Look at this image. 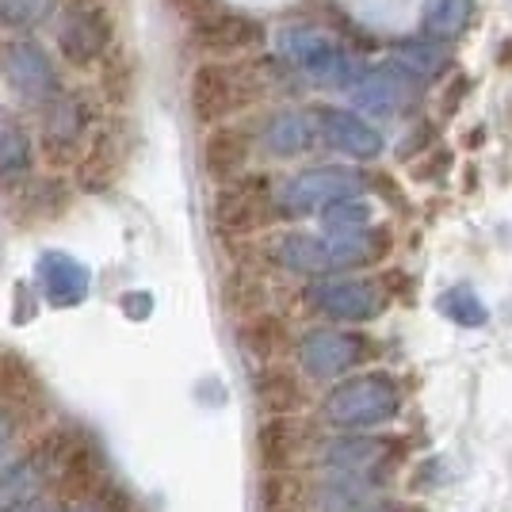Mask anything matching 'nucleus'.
<instances>
[{
    "instance_id": "f257e3e1",
    "label": "nucleus",
    "mask_w": 512,
    "mask_h": 512,
    "mask_svg": "<svg viewBox=\"0 0 512 512\" xmlns=\"http://www.w3.org/2000/svg\"><path fill=\"white\" fill-rule=\"evenodd\" d=\"M276 218H279L276 188H272L268 176L241 172L234 180L218 184L211 203V222L226 241H249L260 230H268Z\"/></svg>"
},
{
    "instance_id": "f03ea898",
    "label": "nucleus",
    "mask_w": 512,
    "mask_h": 512,
    "mask_svg": "<svg viewBox=\"0 0 512 512\" xmlns=\"http://www.w3.org/2000/svg\"><path fill=\"white\" fill-rule=\"evenodd\" d=\"M253 96H260V85H253V69H234L222 58L199 65L192 73V85H188V104H192L195 123H203V127L226 123Z\"/></svg>"
},
{
    "instance_id": "7ed1b4c3",
    "label": "nucleus",
    "mask_w": 512,
    "mask_h": 512,
    "mask_svg": "<svg viewBox=\"0 0 512 512\" xmlns=\"http://www.w3.org/2000/svg\"><path fill=\"white\" fill-rule=\"evenodd\" d=\"M0 81L31 107H46L62 92V73L35 39H0Z\"/></svg>"
},
{
    "instance_id": "20e7f679",
    "label": "nucleus",
    "mask_w": 512,
    "mask_h": 512,
    "mask_svg": "<svg viewBox=\"0 0 512 512\" xmlns=\"http://www.w3.org/2000/svg\"><path fill=\"white\" fill-rule=\"evenodd\" d=\"M96 123V107L85 88H62L50 104L43 107V127H39V150L62 165L69 157L85 150L88 134Z\"/></svg>"
},
{
    "instance_id": "39448f33",
    "label": "nucleus",
    "mask_w": 512,
    "mask_h": 512,
    "mask_svg": "<svg viewBox=\"0 0 512 512\" xmlns=\"http://www.w3.org/2000/svg\"><path fill=\"white\" fill-rule=\"evenodd\" d=\"M111 12L104 0H69L62 8V27H58V54L73 69L100 65L111 50Z\"/></svg>"
},
{
    "instance_id": "423d86ee",
    "label": "nucleus",
    "mask_w": 512,
    "mask_h": 512,
    "mask_svg": "<svg viewBox=\"0 0 512 512\" xmlns=\"http://www.w3.org/2000/svg\"><path fill=\"white\" fill-rule=\"evenodd\" d=\"M279 50L299 65L302 73H310L321 85H348L360 77V65L352 54H344L318 27H283L279 31Z\"/></svg>"
},
{
    "instance_id": "0eeeda50",
    "label": "nucleus",
    "mask_w": 512,
    "mask_h": 512,
    "mask_svg": "<svg viewBox=\"0 0 512 512\" xmlns=\"http://www.w3.org/2000/svg\"><path fill=\"white\" fill-rule=\"evenodd\" d=\"M253 402L264 417L283 413H306L310 406V383L291 360H272L253 367Z\"/></svg>"
},
{
    "instance_id": "6e6552de",
    "label": "nucleus",
    "mask_w": 512,
    "mask_h": 512,
    "mask_svg": "<svg viewBox=\"0 0 512 512\" xmlns=\"http://www.w3.org/2000/svg\"><path fill=\"white\" fill-rule=\"evenodd\" d=\"M352 192H356V172L325 165V169H310L295 180H287L283 192L276 195V207L283 214H306L314 207H325V203L348 199Z\"/></svg>"
},
{
    "instance_id": "1a4fd4ad",
    "label": "nucleus",
    "mask_w": 512,
    "mask_h": 512,
    "mask_svg": "<svg viewBox=\"0 0 512 512\" xmlns=\"http://www.w3.org/2000/svg\"><path fill=\"white\" fill-rule=\"evenodd\" d=\"M306 448H310V428L302 421V413L264 417L260 428H256V459H260V470L299 467Z\"/></svg>"
},
{
    "instance_id": "9d476101",
    "label": "nucleus",
    "mask_w": 512,
    "mask_h": 512,
    "mask_svg": "<svg viewBox=\"0 0 512 512\" xmlns=\"http://www.w3.org/2000/svg\"><path fill=\"white\" fill-rule=\"evenodd\" d=\"M417 77H409L402 65L386 62L375 69H360V77L352 81V100L371 111V115H394L413 100Z\"/></svg>"
},
{
    "instance_id": "9b49d317",
    "label": "nucleus",
    "mask_w": 512,
    "mask_h": 512,
    "mask_svg": "<svg viewBox=\"0 0 512 512\" xmlns=\"http://www.w3.org/2000/svg\"><path fill=\"white\" fill-rule=\"evenodd\" d=\"M237 344H241V356L253 363H272V360H291L295 352V329L287 314L279 310H260L253 318L237 321Z\"/></svg>"
},
{
    "instance_id": "f8f14e48",
    "label": "nucleus",
    "mask_w": 512,
    "mask_h": 512,
    "mask_svg": "<svg viewBox=\"0 0 512 512\" xmlns=\"http://www.w3.org/2000/svg\"><path fill=\"white\" fill-rule=\"evenodd\" d=\"M260 39H264V27L260 23L241 16V12H222V8L192 27V43L207 58H237V54L260 46Z\"/></svg>"
},
{
    "instance_id": "ddd939ff",
    "label": "nucleus",
    "mask_w": 512,
    "mask_h": 512,
    "mask_svg": "<svg viewBox=\"0 0 512 512\" xmlns=\"http://www.w3.org/2000/svg\"><path fill=\"white\" fill-rule=\"evenodd\" d=\"M123 161H127V146H123L119 130L104 127L88 134L85 150L77 153V188L81 192H107L119 180Z\"/></svg>"
},
{
    "instance_id": "4468645a",
    "label": "nucleus",
    "mask_w": 512,
    "mask_h": 512,
    "mask_svg": "<svg viewBox=\"0 0 512 512\" xmlns=\"http://www.w3.org/2000/svg\"><path fill=\"white\" fill-rule=\"evenodd\" d=\"M314 119H318L321 138H325L333 150L348 153V157H356V161H371V157L383 153V134L371 127V123H363L360 115L344 111V107H318Z\"/></svg>"
},
{
    "instance_id": "2eb2a0df",
    "label": "nucleus",
    "mask_w": 512,
    "mask_h": 512,
    "mask_svg": "<svg viewBox=\"0 0 512 512\" xmlns=\"http://www.w3.org/2000/svg\"><path fill=\"white\" fill-rule=\"evenodd\" d=\"M253 157V138L249 130L234 127V123H218L211 127L207 142H203V172L211 176L214 184H226L249 169Z\"/></svg>"
},
{
    "instance_id": "dca6fc26",
    "label": "nucleus",
    "mask_w": 512,
    "mask_h": 512,
    "mask_svg": "<svg viewBox=\"0 0 512 512\" xmlns=\"http://www.w3.org/2000/svg\"><path fill=\"white\" fill-rule=\"evenodd\" d=\"M39 287L50 306H77L88 295V268L69 253L39 256Z\"/></svg>"
},
{
    "instance_id": "f3484780",
    "label": "nucleus",
    "mask_w": 512,
    "mask_h": 512,
    "mask_svg": "<svg viewBox=\"0 0 512 512\" xmlns=\"http://www.w3.org/2000/svg\"><path fill=\"white\" fill-rule=\"evenodd\" d=\"M35 172V146L23 127H0V192H16L31 184Z\"/></svg>"
},
{
    "instance_id": "a211bd4d",
    "label": "nucleus",
    "mask_w": 512,
    "mask_h": 512,
    "mask_svg": "<svg viewBox=\"0 0 512 512\" xmlns=\"http://www.w3.org/2000/svg\"><path fill=\"white\" fill-rule=\"evenodd\" d=\"M222 302L234 314V321L253 318L260 310H272V287L256 268H237L222 283Z\"/></svg>"
},
{
    "instance_id": "6ab92c4d",
    "label": "nucleus",
    "mask_w": 512,
    "mask_h": 512,
    "mask_svg": "<svg viewBox=\"0 0 512 512\" xmlns=\"http://www.w3.org/2000/svg\"><path fill=\"white\" fill-rule=\"evenodd\" d=\"M306 505H310V490L299 467L260 474V512H306Z\"/></svg>"
},
{
    "instance_id": "aec40b11",
    "label": "nucleus",
    "mask_w": 512,
    "mask_h": 512,
    "mask_svg": "<svg viewBox=\"0 0 512 512\" xmlns=\"http://www.w3.org/2000/svg\"><path fill=\"white\" fill-rule=\"evenodd\" d=\"M310 134L314 130L306 123V115H299V111H279V115H272L264 123L260 142H264V150L272 153V157H299L310 146Z\"/></svg>"
},
{
    "instance_id": "412c9836",
    "label": "nucleus",
    "mask_w": 512,
    "mask_h": 512,
    "mask_svg": "<svg viewBox=\"0 0 512 512\" xmlns=\"http://www.w3.org/2000/svg\"><path fill=\"white\" fill-rule=\"evenodd\" d=\"M50 478V463L43 455H27L16 463H0V509L12 505L16 497L31 490H43V482Z\"/></svg>"
},
{
    "instance_id": "4be33fe9",
    "label": "nucleus",
    "mask_w": 512,
    "mask_h": 512,
    "mask_svg": "<svg viewBox=\"0 0 512 512\" xmlns=\"http://www.w3.org/2000/svg\"><path fill=\"white\" fill-rule=\"evenodd\" d=\"M394 65H402L409 77H417V81H432V77L444 73L448 54L440 50L436 39H406L394 50Z\"/></svg>"
},
{
    "instance_id": "5701e85b",
    "label": "nucleus",
    "mask_w": 512,
    "mask_h": 512,
    "mask_svg": "<svg viewBox=\"0 0 512 512\" xmlns=\"http://www.w3.org/2000/svg\"><path fill=\"white\" fill-rule=\"evenodd\" d=\"M474 0H428L425 8V31L428 39H459L463 27L470 23Z\"/></svg>"
},
{
    "instance_id": "b1692460",
    "label": "nucleus",
    "mask_w": 512,
    "mask_h": 512,
    "mask_svg": "<svg viewBox=\"0 0 512 512\" xmlns=\"http://www.w3.org/2000/svg\"><path fill=\"white\" fill-rule=\"evenodd\" d=\"M100 92L115 107H123L134 96V62L127 50H107L100 58Z\"/></svg>"
},
{
    "instance_id": "393cba45",
    "label": "nucleus",
    "mask_w": 512,
    "mask_h": 512,
    "mask_svg": "<svg viewBox=\"0 0 512 512\" xmlns=\"http://www.w3.org/2000/svg\"><path fill=\"white\" fill-rule=\"evenodd\" d=\"M62 0H0V27L8 31H35L43 27Z\"/></svg>"
},
{
    "instance_id": "a878e982",
    "label": "nucleus",
    "mask_w": 512,
    "mask_h": 512,
    "mask_svg": "<svg viewBox=\"0 0 512 512\" xmlns=\"http://www.w3.org/2000/svg\"><path fill=\"white\" fill-rule=\"evenodd\" d=\"M169 4H172V12H176L180 20H188L192 27L218 12V0H169Z\"/></svg>"
},
{
    "instance_id": "bb28decb",
    "label": "nucleus",
    "mask_w": 512,
    "mask_h": 512,
    "mask_svg": "<svg viewBox=\"0 0 512 512\" xmlns=\"http://www.w3.org/2000/svg\"><path fill=\"white\" fill-rule=\"evenodd\" d=\"M54 497L46 490H31V493H23V497H16L12 505H4L0 512H54Z\"/></svg>"
},
{
    "instance_id": "cd10ccee",
    "label": "nucleus",
    "mask_w": 512,
    "mask_h": 512,
    "mask_svg": "<svg viewBox=\"0 0 512 512\" xmlns=\"http://www.w3.org/2000/svg\"><path fill=\"white\" fill-rule=\"evenodd\" d=\"M16 432H20V421H16V409H12V406H0V463H4V455H8V448L16 444Z\"/></svg>"
},
{
    "instance_id": "c85d7f7f",
    "label": "nucleus",
    "mask_w": 512,
    "mask_h": 512,
    "mask_svg": "<svg viewBox=\"0 0 512 512\" xmlns=\"http://www.w3.org/2000/svg\"><path fill=\"white\" fill-rule=\"evenodd\" d=\"M54 512H107V509L104 501H96L92 493H85V497H73V501H58Z\"/></svg>"
},
{
    "instance_id": "c756f323",
    "label": "nucleus",
    "mask_w": 512,
    "mask_h": 512,
    "mask_svg": "<svg viewBox=\"0 0 512 512\" xmlns=\"http://www.w3.org/2000/svg\"><path fill=\"white\" fill-rule=\"evenodd\" d=\"M467 85H470L467 77H459V81H455V85L448 88V92H451V96H448V111H455V104H459V96L467 92Z\"/></svg>"
}]
</instances>
